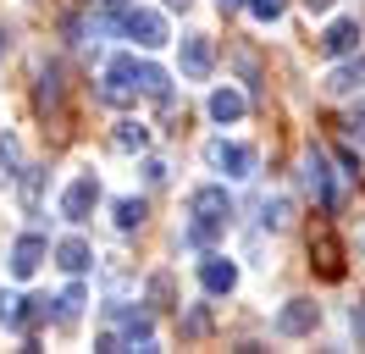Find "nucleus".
I'll use <instances>...</instances> for the list:
<instances>
[{"label": "nucleus", "instance_id": "nucleus-8", "mask_svg": "<svg viewBox=\"0 0 365 354\" xmlns=\"http://www.w3.org/2000/svg\"><path fill=\"white\" fill-rule=\"evenodd\" d=\"M122 28H128V39H138L144 50H160L166 44V22L155 11H122Z\"/></svg>", "mask_w": 365, "mask_h": 354}, {"label": "nucleus", "instance_id": "nucleus-1", "mask_svg": "<svg viewBox=\"0 0 365 354\" xmlns=\"http://www.w3.org/2000/svg\"><path fill=\"white\" fill-rule=\"evenodd\" d=\"M133 56H116L111 66H106V84H100V100L106 106H133L138 100V84H133Z\"/></svg>", "mask_w": 365, "mask_h": 354}, {"label": "nucleus", "instance_id": "nucleus-30", "mask_svg": "<svg viewBox=\"0 0 365 354\" xmlns=\"http://www.w3.org/2000/svg\"><path fill=\"white\" fill-rule=\"evenodd\" d=\"M304 6H310V11H327V6H332V0H304Z\"/></svg>", "mask_w": 365, "mask_h": 354}, {"label": "nucleus", "instance_id": "nucleus-3", "mask_svg": "<svg viewBox=\"0 0 365 354\" xmlns=\"http://www.w3.org/2000/svg\"><path fill=\"white\" fill-rule=\"evenodd\" d=\"M310 266H316L327 283H338V277H343V243H338L332 227H316V233H310Z\"/></svg>", "mask_w": 365, "mask_h": 354}, {"label": "nucleus", "instance_id": "nucleus-23", "mask_svg": "<svg viewBox=\"0 0 365 354\" xmlns=\"http://www.w3.org/2000/svg\"><path fill=\"white\" fill-rule=\"evenodd\" d=\"M17 177H23V205L34 211V205H39V183H45V166H28V172H17Z\"/></svg>", "mask_w": 365, "mask_h": 354}, {"label": "nucleus", "instance_id": "nucleus-2", "mask_svg": "<svg viewBox=\"0 0 365 354\" xmlns=\"http://www.w3.org/2000/svg\"><path fill=\"white\" fill-rule=\"evenodd\" d=\"M205 161L216 166V172H227V177H255V150H250V144L210 138V144H205Z\"/></svg>", "mask_w": 365, "mask_h": 354}, {"label": "nucleus", "instance_id": "nucleus-21", "mask_svg": "<svg viewBox=\"0 0 365 354\" xmlns=\"http://www.w3.org/2000/svg\"><path fill=\"white\" fill-rule=\"evenodd\" d=\"M83 299H89V293H83V283H72L67 293L56 299V305H61V321H78V310H83Z\"/></svg>", "mask_w": 365, "mask_h": 354}, {"label": "nucleus", "instance_id": "nucleus-31", "mask_svg": "<svg viewBox=\"0 0 365 354\" xmlns=\"http://www.w3.org/2000/svg\"><path fill=\"white\" fill-rule=\"evenodd\" d=\"M166 6H172V11H188V6H194V0H166Z\"/></svg>", "mask_w": 365, "mask_h": 354}, {"label": "nucleus", "instance_id": "nucleus-28", "mask_svg": "<svg viewBox=\"0 0 365 354\" xmlns=\"http://www.w3.org/2000/svg\"><path fill=\"white\" fill-rule=\"evenodd\" d=\"M354 332H360V338H365V299H360V305H354Z\"/></svg>", "mask_w": 365, "mask_h": 354}, {"label": "nucleus", "instance_id": "nucleus-12", "mask_svg": "<svg viewBox=\"0 0 365 354\" xmlns=\"http://www.w3.org/2000/svg\"><path fill=\"white\" fill-rule=\"evenodd\" d=\"M244 106H250V100H244L238 88H216V94H210V116H216V122H238Z\"/></svg>", "mask_w": 365, "mask_h": 354}, {"label": "nucleus", "instance_id": "nucleus-19", "mask_svg": "<svg viewBox=\"0 0 365 354\" xmlns=\"http://www.w3.org/2000/svg\"><path fill=\"white\" fill-rule=\"evenodd\" d=\"M0 327L28 332V321H23V299H17V293H6V288H0Z\"/></svg>", "mask_w": 365, "mask_h": 354}, {"label": "nucleus", "instance_id": "nucleus-13", "mask_svg": "<svg viewBox=\"0 0 365 354\" xmlns=\"http://www.w3.org/2000/svg\"><path fill=\"white\" fill-rule=\"evenodd\" d=\"M56 261L67 266V271H89V261H94V249L83 238H61L56 243Z\"/></svg>", "mask_w": 365, "mask_h": 354}, {"label": "nucleus", "instance_id": "nucleus-18", "mask_svg": "<svg viewBox=\"0 0 365 354\" xmlns=\"http://www.w3.org/2000/svg\"><path fill=\"white\" fill-rule=\"evenodd\" d=\"M17 166H23V144L6 133V138H0V183H11V177H17Z\"/></svg>", "mask_w": 365, "mask_h": 354}, {"label": "nucleus", "instance_id": "nucleus-17", "mask_svg": "<svg viewBox=\"0 0 365 354\" xmlns=\"http://www.w3.org/2000/svg\"><path fill=\"white\" fill-rule=\"evenodd\" d=\"M111 211H116V227H122V233L144 227V216H150V211H144V199H116Z\"/></svg>", "mask_w": 365, "mask_h": 354}, {"label": "nucleus", "instance_id": "nucleus-4", "mask_svg": "<svg viewBox=\"0 0 365 354\" xmlns=\"http://www.w3.org/2000/svg\"><path fill=\"white\" fill-rule=\"evenodd\" d=\"M94 205H100V177H94V172L72 177L67 194H61V216H67V221H89Z\"/></svg>", "mask_w": 365, "mask_h": 354}, {"label": "nucleus", "instance_id": "nucleus-11", "mask_svg": "<svg viewBox=\"0 0 365 354\" xmlns=\"http://www.w3.org/2000/svg\"><path fill=\"white\" fill-rule=\"evenodd\" d=\"M354 44H360V17H338L321 34V56H349Z\"/></svg>", "mask_w": 365, "mask_h": 354}, {"label": "nucleus", "instance_id": "nucleus-16", "mask_svg": "<svg viewBox=\"0 0 365 354\" xmlns=\"http://www.w3.org/2000/svg\"><path fill=\"white\" fill-rule=\"evenodd\" d=\"M360 84H365V56L349 61V66H338V72L327 78V88H338V94H349V88H360Z\"/></svg>", "mask_w": 365, "mask_h": 354}, {"label": "nucleus", "instance_id": "nucleus-26", "mask_svg": "<svg viewBox=\"0 0 365 354\" xmlns=\"http://www.w3.org/2000/svg\"><path fill=\"white\" fill-rule=\"evenodd\" d=\"M260 221H266V227H288V199H266V205H260Z\"/></svg>", "mask_w": 365, "mask_h": 354}, {"label": "nucleus", "instance_id": "nucleus-15", "mask_svg": "<svg viewBox=\"0 0 365 354\" xmlns=\"http://www.w3.org/2000/svg\"><path fill=\"white\" fill-rule=\"evenodd\" d=\"M111 144L133 155V150H144V144H150V128H144V122H122V128L111 133Z\"/></svg>", "mask_w": 365, "mask_h": 354}, {"label": "nucleus", "instance_id": "nucleus-6", "mask_svg": "<svg viewBox=\"0 0 365 354\" xmlns=\"http://www.w3.org/2000/svg\"><path fill=\"white\" fill-rule=\"evenodd\" d=\"M316 321H321V305H310V299H288L282 315H277V332H282V338H304V332H316Z\"/></svg>", "mask_w": 365, "mask_h": 354}, {"label": "nucleus", "instance_id": "nucleus-29", "mask_svg": "<svg viewBox=\"0 0 365 354\" xmlns=\"http://www.w3.org/2000/svg\"><path fill=\"white\" fill-rule=\"evenodd\" d=\"M222 6V17H232V11H244V0H216Z\"/></svg>", "mask_w": 365, "mask_h": 354}, {"label": "nucleus", "instance_id": "nucleus-7", "mask_svg": "<svg viewBox=\"0 0 365 354\" xmlns=\"http://www.w3.org/2000/svg\"><path fill=\"white\" fill-rule=\"evenodd\" d=\"M50 255V243H45V233H23V238L11 243V277H34L39 271V261Z\"/></svg>", "mask_w": 365, "mask_h": 354}, {"label": "nucleus", "instance_id": "nucleus-32", "mask_svg": "<svg viewBox=\"0 0 365 354\" xmlns=\"http://www.w3.org/2000/svg\"><path fill=\"white\" fill-rule=\"evenodd\" d=\"M0 50H6V34H0Z\"/></svg>", "mask_w": 365, "mask_h": 354}, {"label": "nucleus", "instance_id": "nucleus-14", "mask_svg": "<svg viewBox=\"0 0 365 354\" xmlns=\"http://www.w3.org/2000/svg\"><path fill=\"white\" fill-rule=\"evenodd\" d=\"M61 100H67V84H61V72H56V66H50L45 78H39V111H61Z\"/></svg>", "mask_w": 365, "mask_h": 354}, {"label": "nucleus", "instance_id": "nucleus-24", "mask_svg": "<svg viewBox=\"0 0 365 354\" xmlns=\"http://www.w3.org/2000/svg\"><path fill=\"white\" fill-rule=\"evenodd\" d=\"M216 233H222V227H210V221H188V233H182V243H188V249H205V243L216 238Z\"/></svg>", "mask_w": 365, "mask_h": 354}, {"label": "nucleus", "instance_id": "nucleus-25", "mask_svg": "<svg viewBox=\"0 0 365 354\" xmlns=\"http://www.w3.org/2000/svg\"><path fill=\"white\" fill-rule=\"evenodd\" d=\"M244 6H250V11H255L260 22H277L282 11H288V0H244Z\"/></svg>", "mask_w": 365, "mask_h": 354}, {"label": "nucleus", "instance_id": "nucleus-9", "mask_svg": "<svg viewBox=\"0 0 365 354\" xmlns=\"http://www.w3.org/2000/svg\"><path fill=\"white\" fill-rule=\"evenodd\" d=\"M210 61H216V44H210L205 34H188V39H182V78H205Z\"/></svg>", "mask_w": 365, "mask_h": 354}, {"label": "nucleus", "instance_id": "nucleus-27", "mask_svg": "<svg viewBox=\"0 0 365 354\" xmlns=\"http://www.w3.org/2000/svg\"><path fill=\"white\" fill-rule=\"evenodd\" d=\"M166 172H172L166 161H144V177H150V183H166Z\"/></svg>", "mask_w": 365, "mask_h": 354}, {"label": "nucleus", "instance_id": "nucleus-5", "mask_svg": "<svg viewBox=\"0 0 365 354\" xmlns=\"http://www.w3.org/2000/svg\"><path fill=\"white\" fill-rule=\"evenodd\" d=\"M188 211H194V221L227 227V216H232V199H227V188H194V194H188Z\"/></svg>", "mask_w": 365, "mask_h": 354}, {"label": "nucleus", "instance_id": "nucleus-10", "mask_svg": "<svg viewBox=\"0 0 365 354\" xmlns=\"http://www.w3.org/2000/svg\"><path fill=\"white\" fill-rule=\"evenodd\" d=\"M200 283H205V293H232L238 288V266L222 261V255H205L200 261Z\"/></svg>", "mask_w": 365, "mask_h": 354}, {"label": "nucleus", "instance_id": "nucleus-20", "mask_svg": "<svg viewBox=\"0 0 365 354\" xmlns=\"http://www.w3.org/2000/svg\"><path fill=\"white\" fill-rule=\"evenodd\" d=\"M205 332H210V310L205 305L182 310V338H205Z\"/></svg>", "mask_w": 365, "mask_h": 354}, {"label": "nucleus", "instance_id": "nucleus-22", "mask_svg": "<svg viewBox=\"0 0 365 354\" xmlns=\"http://www.w3.org/2000/svg\"><path fill=\"white\" fill-rule=\"evenodd\" d=\"M172 293H178V288H172V277H166V271H155V277H150V305L166 310V305H172Z\"/></svg>", "mask_w": 365, "mask_h": 354}]
</instances>
